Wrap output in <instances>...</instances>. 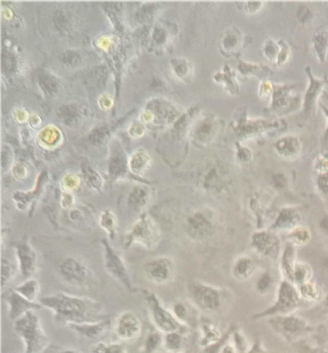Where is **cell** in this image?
I'll return each mask as SVG.
<instances>
[{
    "label": "cell",
    "instance_id": "cell-21",
    "mask_svg": "<svg viewBox=\"0 0 328 353\" xmlns=\"http://www.w3.org/2000/svg\"><path fill=\"white\" fill-rule=\"evenodd\" d=\"M150 200V190L146 186L139 185L131 190L127 200L130 207L135 211H140L146 208Z\"/></svg>",
    "mask_w": 328,
    "mask_h": 353
},
{
    "label": "cell",
    "instance_id": "cell-6",
    "mask_svg": "<svg viewBox=\"0 0 328 353\" xmlns=\"http://www.w3.org/2000/svg\"><path fill=\"white\" fill-rule=\"evenodd\" d=\"M268 323L274 332L289 342L313 330L305 319L292 314L270 317Z\"/></svg>",
    "mask_w": 328,
    "mask_h": 353
},
{
    "label": "cell",
    "instance_id": "cell-38",
    "mask_svg": "<svg viewBox=\"0 0 328 353\" xmlns=\"http://www.w3.org/2000/svg\"><path fill=\"white\" fill-rule=\"evenodd\" d=\"M280 51L279 42H276L273 39L266 41L264 47V53L265 56L271 61L277 62L278 55Z\"/></svg>",
    "mask_w": 328,
    "mask_h": 353
},
{
    "label": "cell",
    "instance_id": "cell-25",
    "mask_svg": "<svg viewBox=\"0 0 328 353\" xmlns=\"http://www.w3.org/2000/svg\"><path fill=\"white\" fill-rule=\"evenodd\" d=\"M14 289L28 300L36 302V299L40 293L41 287L39 281L31 277L17 285Z\"/></svg>",
    "mask_w": 328,
    "mask_h": 353
},
{
    "label": "cell",
    "instance_id": "cell-15",
    "mask_svg": "<svg viewBox=\"0 0 328 353\" xmlns=\"http://www.w3.org/2000/svg\"><path fill=\"white\" fill-rule=\"evenodd\" d=\"M305 71L309 79V83L304 93L302 106H303V111L305 114H309L317 103L320 95L321 94L326 82L324 79L315 77L310 67H306Z\"/></svg>",
    "mask_w": 328,
    "mask_h": 353
},
{
    "label": "cell",
    "instance_id": "cell-20",
    "mask_svg": "<svg viewBox=\"0 0 328 353\" xmlns=\"http://www.w3.org/2000/svg\"><path fill=\"white\" fill-rule=\"evenodd\" d=\"M301 140L293 135L282 137L275 143V148L280 156L286 158H295L301 152Z\"/></svg>",
    "mask_w": 328,
    "mask_h": 353
},
{
    "label": "cell",
    "instance_id": "cell-48",
    "mask_svg": "<svg viewBox=\"0 0 328 353\" xmlns=\"http://www.w3.org/2000/svg\"><path fill=\"white\" fill-rule=\"evenodd\" d=\"M294 237L297 238V241H305L308 239V235L307 231L302 229H299L296 230L294 232Z\"/></svg>",
    "mask_w": 328,
    "mask_h": 353
},
{
    "label": "cell",
    "instance_id": "cell-35",
    "mask_svg": "<svg viewBox=\"0 0 328 353\" xmlns=\"http://www.w3.org/2000/svg\"><path fill=\"white\" fill-rule=\"evenodd\" d=\"M231 340L238 353H246L250 347L246 335L238 327L232 333Z\"/></svg>",
    "mask_w": 328,
    "mask_h": 353
},
{
    "label": "cell",
    "instance_id": "cell-36",
    "mask_svg": "<svg viewBox=\"0 0 328 353\" xmlns=\"http://www.w3.org/2000/svg\"><path fill=\"white\" fill-rule=\"evenodd\" d=\"M237 327L234 325H231L228 328L227 332L224 333L222 338L220 341H218L215 344L211 345V346L202 349V353H220L224 344L231 339L232 333Z\"/></svg>",
    "mask_w": 328,
    "mask_h": 353
},
{
    "label": "cell",
    "instance_id": "cell-51",
    "mask_svg": "<svg viewBox=\"0 0 328 353\" xmlns=\"http://www.w3.org/2000/svg\"><path fill=\"white\" fill-rule=\"evenodd\" d=\"M310 353H328L327 348L313 349L310 351Z\"/></svg>",
    "mask_w": 328,
    "mask_h": 353
},
{
    "label": "cell",
    "instance_id": "cell-13",
    "mask_svg": "<svg viewBox=\"0 0 328 353\" xmlns=\"http://www.w3.org/2000/svg\"><path fill=\"white\" fill-rule=\"evenodd\" d=\"M3 299L9 305V316L15 321L29 311H37L43 308L40 303L32 302L21 296L15 290L9 289L3 295Z\"/></svg>",
    "mask_w": 328,
    "mask_h": 353
},
{
    "label": "cell",
    "instance_id": "cell-14",
    "mask_svg": "<svg viewBox=\"0 0 328 353\" xmlns=\"http://www.w3.org/2000/svg\"><path fill=\"white\" fill-rule=\"evenodd\" d=\"M147 277L155 284L169 282L174 275V268L166 259L159 258L149 261L145 267Z\"/></svg>",
    "mask_w": 328,
    "mask_h": 353
},
{
    "label": "cell",
    "instance_id": "cell-4",
    "mask_svg": "<svg viewBox=\"0 0 328 353\" xmlns=\"http://www.w3.org/2000/svg\"><path fill=\"white\" fill-rule=\"evenodd\" d=\"M299 296L295 288L288 282H283L278 291L277 298L272 306L252 317V321L292 314L299 306Z\"/></svg>",
    "mask_w": 328,
    "mask_h": 353
},
{
    "label": "cell",
    "instance_id": "cell-30",
    "mask_svg": "<svg viewBox=\"0 0 328 353\" xmlns=\"http://www.w3.org/2000/svg\"><path fill=\"white\" fill-rule=\"evenodd\" d=\"M189 228L194 235L204 236L210 231V222L201 214L194 215L188 221Z\"/></svg>",
    "mask_w": 328,
    "mask_h": 353
},
{
    "label": "cell",
    "instance_id": "cell-31",
    "mask_svg": "<svg viewBox=\"0 0 328 353\" xmlns=\"http://www.w3.org/2000/svg\"><path fill=\"white\" fill-rule=\"evenodd\" d=\"M254 245L264 254L272 253L277 247V241L274 237L267 234H258L254 237Z\"/></svg>",
    "mask_w": 328,
    "mask_h": 353
},
{
    "label": "cell",
    "instance_id": "cell-2",
    "mask_svg": "<svg viewBox=\"0 0 328 353\" xmlns=\"http://www.w3.org/2000/svg\"><path fill=\"white\" fill-rule=\"evenodd\" d=\"M14 330L25 346V353H41L49 339L35 311H29L14 322Z\"/></svg>",
    "mask_w": 328,
    "mask_h": 353
},
{
    "label": "cell",
    "instance_id": "cell-50",
    "mask_svg": "<svg viewBox=\"0 0 328 353\" xmlns=\"http://www.w3.org/2000/svg\"><path fill=\"white\" fill-rule=\"evenodd\" d=\"M318 164H319L320 168L325 169L326 168L328 167V159L325 158L320 159L318 162Z\"/></svg>",
    "mask_w": 328,
    "mask_h": 353
},
{
    "label": "cell",
    "instance_id": "cell-7",
    "mask_svg": "<svg viewBox=\"0 0 328 353\" xmlns=\"http://www.w3.org/2000/svg\"><path fill=\"white\" fill-rule=\"evenodd\" d=\"M160 238V231L154 220L148 216H144L130 228L125 237V246L131 244H138L143 247L151 249L158 243Z\"/></svg>",
    "mask_w": 328,
    "mask_h": 353
},
{
    "label": "cell",
    "instance_id": "cell-44",
    "mask_svg": "<svg viewBox=\"0 0 328 353\" xmlns=\"http://www.w3.org/2000/svg\"><path fill=\"white\" fill-rule=\"evenodd\" d=\"M246 353H274L269 352L266 350L264 347V343L262 342L261 338H256L253 344L250 346L249 349Z\"/></svg>",
    "mask_w": 328,
    "mask_h": 353
},
{
    "label": "cell",
    "instance_id": "cell-53",
    "mask_svg": "<svg viewBox=\"0 0 328 353\" xmlns=\"http://www.w3.org/2000/svg\"><path fill=\"white\" fill-rule=\"evenodd\" d=\"M61 353H79V352H76V351H75V350H67L63 351V352Z\"/></svg>",
    "mask_w": 328,
    "mask_h": 353
},
{
    "label": "cell",
    "instance_id": "cell-33",
    "mask_svg": "<svg viewBox=\"0 0 328 353\" xmlns=\"http://www.w3.org/2000/svg\"><path fill=\"white\" fill-rule=\"evenodd\" d=\"M90 353H128L126 348L119 343L99 342L91 349Z\"/></svg>",
    "mask_w": 328,
    "mask_h": 353
},
{
    "label": "cell",
    "instance_id": "cell-41",
    "mask_svg": "<svg viewBox=\"0 0 328 353\" xmlns=\"http://www.w3.org/2000/svg\"><path fill=\"white\" fill-rule=\"evenodd\" d=\"M313 11H312L310 7L305 5L299 6L297 13H296L298 21L302 25L309 23L313 19Z\"/></svg>",
    "mask_w": 328,
    "mask_h": 353
},
{
    "label": "cell",
    "instance_id": "cell-28",
    "mask_svg": "<svg viewBox=\"0 0 328 353\" xmlns=\"http://www.w3.org/2000/svg\"><path fill=\"white\" fill-rule=\"evenodd\" d=\"M163 333L157 330H150L146 335L141 353H159L163 347Z\"/></svg>",
    "mask_w": 328,
    "mask_h": 353
},
{
    "label": "cell",
    "instance_id": "cell-24",
    "mask_svg": "<svg viewBox=\"0 0 328 353\" xmlns=\"http://www.w3.org/2000/svg\"><path fill=\"white\" fill-rule=\"evenodd\" d=\"M312 46L319 61L324 63L327 60L328 55V33L319 31L312 37Z\"/></svg>",
    "mask_w": 328,
    "mask_h": 353
},
{
    "label": "cell",
    "instance_id": "cell-17",
    "mask_svg": "<svg viewBox=\"0 0 328 353\" xmlns=\"http://www.w3.org/2000/svg\"><path fill=\"white\" fill-rule=\"evenodd\" d=\"M47 180V173L41 172L37 178V184H35V187L33 190L27 192L17 191L13 194V201L19 210L27 211L29 209L31 204L40 195Z\"/></svg>",
    "mask_w": 328,
    "mask_h": 353
},
{
    "label": "cell",
    "instance_id": "cell-32",
    "mask_svg": "<svg viewBox=\"0 0 328 353\" xmlns=\"http://www.w3.org/2000/svg\"><path fill=\"white\" fill-rule=\"evenodd\" d=\"M81 182L82 180L80 174L69 172L61 178L59 186L61 191L73 192L80 187Z\"/></svg>",
    "mask_w": 328,
    "mask_h": 353
},
{
    "label": "cell",
    "instance_id": "cell-5",
    "mask_svg": "<svg viewBox=\"0 0 328 353\" xmlns=\"http://www.w3.org/2000/svg\"><path fill=\"white\" fill-rule=\"evenodd\" d=\"M190 303L198 310L205 313H214L222 307L224 297L222 291L210 285L193 283L189 288Z\"/></svg>",
    "mask_w": 328,
    "mask_h": 353
},
{
    "label": "cell",
    "instance_id": "cell-22",
    "mask_svg": "<svg viewBox=\"0 0 328 353\" xmlns=\"http://www.w3.org/2000/svg\"><path fill=\"white\" fill-rule=\"evenodd\" d=\"M186 344V337L184 333L171 332L164 334L163 348L166 352H184Z\"/></svg>",
    "mask_w": 328,
    "mask_h": 353
},
{
    "label": "cell",
    "instance_id": "cell-16",
    "mask_svg": "<svg viewBox=\"0 0 328 353\" xmlns=\"http://www.w3.org/2000/svg\"><path fill=\"white\" fill-rule=\"evenodd\" d=\"M198 327L200 336L199 344L202 349L215 344L224 335L218 325L209 317H200Z\"/></svg>",
    "mask_w": 328,
    "mask_h": 353
},
{
    "label": "cell",
    "instance_id": "cell-55",
    "mask_svg": "<svg viewBox=\"0 0 328 353\" xmlns=\"http://www.w3.org/2000/svg\"><path fill=\"white\" fill-rule=\"evenodd\" d=\"M159 353H186V352H166V351H164V352H159Z\"/></svg>",
    "mask_w": 328,
    "mask_h": 353
},
{
    "label": "cell",
    "instance_id": "cell-42",
    "mask_svg": "<svg viewBox=\"0 0 328 353\" xmlns=\"http://www.w3.org/2000/svg\"><path fill=\"white\" fill-rule=\"evenodd\" d=\"M12 174L15 179L18 181H23L27 179L29 175L28 168L23 164H16L12 167Z\"/></svg>",
    "mask_w": 328,
    "mask_h": 353
},
{
    "label": "cell",
    "instance_id": "cell-11",
    "mask_svg": "<svg viewBox=\"0 0 328 353\" xmlns=\"http://www.w3.org/2000/svg\"><path fill=\"white\" fill-rule=\"evenodd\" d=\"M15 248L21 274L27 279L31 278L39 269V257L36 251L27 239L21 240Z\"/></svg>",
    "mask_w": 328,
    "mask_h": 353
},
{
    "label": "cell",
    "instance_id": "cell-12",
    "mask_svg": "<svg viewBox=\"0 0 328 353\" xmlns=\"http://www.w3.org/2000/svg\"><path fill=\"white\" fill-rule=\"evenodd\" d=\"M115 332L121 340L128 342L140 336L142 326L140 318L131 311H125L117 317L115 322Z\"/></svg>",
    "mask_w": 328,
    "mask_h": 353
},
{
    "label": "cell",
    "instance_id": "cell-40",
    "mask_svg": "<svg viewBox=\"0 0 328 353\" xmlns=\"http://www.w3.org/2000/svg\"><path fill=\"white\" fill-rule=\"evenodd\" d=\"M280 45V51L277 59V63L279 66L282 67L288 62L291 56V50L289 45L286 41L281 39L279 41Z\"/></svg>",
    "mask_w": 328,
    "mask_h": 353
},
{
    "label": "cell",
    "instance_id": "cell-39",
    "mask_svg": "<svg viewBox=\"0 0 328 353\" xmlns=\"http://www.w3.org/2000/svg\"><path fill=\"white\" fill-rule=\"evenodd\" d=\"M300 295L310 301L317 300L320 297L319 291L315 285L308 282L300 285Z\"/></svg>",
    "mask_w": 328,
    "mask_h": 353
},
{
    "label": "cell",
    "instance_id": "cell-34",
    "mask_svg": "<svg viewBox=\"0 0 328 353\" xmlns=\"http://www.w3.org/2000/svg\"><path fill=\"white\" fill-rule=\"evenodd\" d=\"M252 265L248 259H242L238 261L234 268V275L239 280L248 279L252 274Z\"/></svg>",
    "mask_w": 328,
    "mask_h": 353
},
{
    "label": "cell",
    "instance_id": "cell-26",
    "mask_svg": "<svg viewBox=\"0 0 328 353\" xmlns=\"http://www.w3.org/2000/svg\"><path fill=\"white\" fill-rule=\"evenodd\" d=\"M128 169L133 174L144 175L150 167V159L144 152H138L131 157L128 162Z\"/></svg>",
    "mask_w": 328,
    "mask_h": 353
},
{
    "label": "cell",
    "instance_id": "cell-9",
    "mask_svg": "<svg viewBox=\"0 0 328 353\" xmlns=\"http://www.w3.org/2000/svg\"><path fill=\"white\" fill-rule=\"evenodd\" d=\"M101 244L103 249V261L106 271L115 280L122 283L129 291L132 290L128 270L124 260L113 249L108 240L102 239Z\"/></svg>",
    "mask_w": 328,
    "mask_h": 353
},
{
    "label": "cell",
    "instance_id": "cell-49",
    "mask_svg": "<svg viewBox=\"0 0 328 353\" xmlns=\"http://www.w3.org/2000/svg\"><path fill=\"white\" fill-rule=\"evenodd\" d=\"M319 186H321L323 191L328 193V174L322 176L321 179H320Z\"/></svg>",
    "mask_w": 328,
    "mask_h": 353
},
{
    "label": "cell",
    "instance_id": "cell-37",
    "mask_svg": "<svg viewBox=\"0 0 328 353\" xmlns=\"http://www.w3.org/2000/svg\"><path fill=\"white\" fill-rule=\"evenodd\" d=\"M15 275L13 267L7 259H3L2 260L1 269V285L2 287L7 286L8 283L13 279Z\"/></svg>",
    "mask_w": 328,
    "mask_h": 353
},
{
    "label": "cell",
    "instance_id": "cell-46",
    "mask_svg": "<svg viewBox=\"0 0 328 353\" xmlns=\"http://www.w3.org/2000/svg\"><path fill=\"white\" fill-rule=\"evenodd\" d=\"M274 86L271 82L264 81L259 86V95L262 98H266L273 92Z\"/></svg>",
    "mask_w": 328,
    "mask_h": 353
},
{
    "label": "cell",
    "instance_id": "cell-54",
    "mask_svg": "<svg viewBox=\"0 0 328 353\" xmlns=\"http://www.w3.org/2000/svg\"><path fill=\"white\" fill-rule=\"evenodd\" d=\"M324 303H325V308L328 310V295L327 297H325V302H324Z\"/></svg>",
    "mask_w": 328,
    "mask_h": 353
},
{
    "label": "cell",
    "instance_id": "cell-8",
    "mask_svg": "<svg viewBox=\"0 0 328 353\" xmlns=\"http://www.w3.org/2000/svg\"><path fill=\"white\" fill-rule=\"evenodd\" d=\"M297 84H280L274 86L271 107L278 114L286 115L299 108L301 98L297 93Z\"/></svg>",
    "mask_w": 328,
    "mask_h": 353
},
{
    "label": "cell",
    "instance_id": "cell-45",
    "mask_svg": "<svg viewBox=\"0 0 328 353\" xmlns=\"http://www.w3.org/2000/svg\"><path fill=\"white\" fill-rule=\"evenodd\" d=\"M270 284H271V279L270 277L267 275H264L261 278L258 279L256 287H257L258 292L264 293L269 289Z\"/></svg>",
    "mask_w": 328,
    "mask_h": 353
},
{
    "label": "cell",
    "instance_id": "cell-29",
    "mask_svg": "<svg viewBox=\"0 0 328 353\" xmlns=\"http://www.w3.org/2000/svg\"><path fill=\"white\" fill-rule=\"evenodd\" d=\"M128 164L124 160H114L108 166V175L112 182L118 181L125 178L128 174Z\"/></svg>",
    "mask_w": 328,
    "mask_h": 353
},
{
    "label": "cell",
    "instance_id": "cell-27",
    "mask_svg": "<svg viewBox=\"0 0 328 353\" xmlns=\"http://www.w3.org/2000/svg\"><path fill=\"white\" fill-rule=\"evenodd\" d=\"M99 225L108 235L111 239H114L118 229L116 215L110 209L101 212L99 217Z\"/></svg>",
    "mask_w": 328,
    "mask_h": 353
},
{
    "label": "cell",
    "instance_id": "cell-52",
    "mask_svg": "<svg viewBox=\"0 0 328 353\" xmlns=\"http://www.w3.org/2000/svg\"><path fill=\"white\" fill-rule=\"evenodd\" d=\"M322 227L324 228V229L328 231V217L323 219V224H322Z\"/></svg>",
    "mask_w": 328,
    "mask_h": 353
},
{
    "label": "cell",
    "instance_id": "cell-10",
    "mask_svg": "<svg viewBox=\"0 0 328 353\" xmlns=\"http://www.w3.org/2000/svg\"><path fill=\"white\" fill-rule=\"evenodd\" d=\"M58 271L67 283L76 286L86 284L90 278L89 267L76 257H68L63 259L59 263Z\"/></svg>",
    "mask_w": 328,
    "mask_h": 353
},
{
    "label": "cell",
    "instance_id": "cell-1",
    "mask_svg": "<svg viewBox=\"0 0 328 353\" xmlns=\"http://www.w3.org/2000/svg\"><path fill=\"white\" fill-rule=\"evenodd\" d=\"M39 302L43 308L51 311L58 322L67 325L97 322L108 318L101 303L90 297L58 293L43 297Z\"/></svg>",
    "mask_w": 328,
    "mask_h": 353
},
{
    "label": "cell",
    "instance_id": "cell-3",
    "mask_svg": "<svg viewBox=\"0 0 328 353\" xmlns=\"http://www.w3.org/2000/svg\"><path fill=\"white\" fill-rule=\"evenodd\" d=\"M143 297L150 313L151 319L155 328L163 333L181 332L186 334L188 327L181 324L172 315L170 309L165 308L164 305L154 293L143 291Z\"/></svg>",
    "mask_w": 328,
    "mask_h": 353
},
{
    "label": "cell",
    "instance_id": "cell-47",
    "mask_svg": "<svg viewBox=\"0 0 328 353\" xmlns=\"http://www.w3.org/2000/svg\"><path fill=\"white\" fill-rule=\"evenodd\" d=\"M220 353H238L237 350L234 346L231 339L226 342L224 346L222 347Z\"/></svg>",
    "mask_w": 328,
    "mask_h": 353
},
{
    "label": "cell",
    "instance_id": "cell-19",
    "mask_svg": "<svg viewBox=\"0 0 328 353\" xmlns=\"http://www.w3.org/2000/svg\"><path fill=\"white\" fill-rule=\"evenodd\" d=\"M111 325L110 319L108 318L97 322L69 324L68 326L81 336L89 340H95L106 332L110 328Z\"/></svg>",
    "mask_w": 328,
    "mask_h": 353
},
{
    "label": "cell",
    "instance_id": "cell-23",
    "mask_svg": "<svg viewBox=\"0 0 328 353\" xmlns=\"http://www.w3.org/2000/svg\"><path fill=\"white\" fill-rule=\"evenodd\" d=\"M81 180L89 189L95 192H101L103 188V179L102 176L97 170L91 166H85L81 170Z\"/></svg>",
    "mask_w": 328,
    "mask_h": 353
},
{
    "label": "cell",
    "instance_id": "cell-18",
    "mask_svg": "<svg viewBox=\"0 0 328 353\" xmlns=\"http://www.w3.org/2000/svg\"><path fill=\"white\" fill-rule=\"evenodd\" d=\"M172 315L181 324L187 327L198 325L200 317L196 316V309L191 303H187L182 301H176L170 309Z\"/></svg>",
    "mask_w": 328,
    "mask_h": 353
},
{
    "label": "cell",
    "instance_id": "cell-43",
    "mask_svg": "<svg viewBox=\"0 0 328 353\" xmlns=\"http://www.w3.org/2000/svg\"><path fill=\"white\" fill-rule=\"evenodd\" d=\"M60 206L63 209L69 210L71 208L74 207L76 200L72 192H61L60 197Z\"/></svg>",
    "mask_w": 328,
    "mask_h": 353
}]
</instances>
